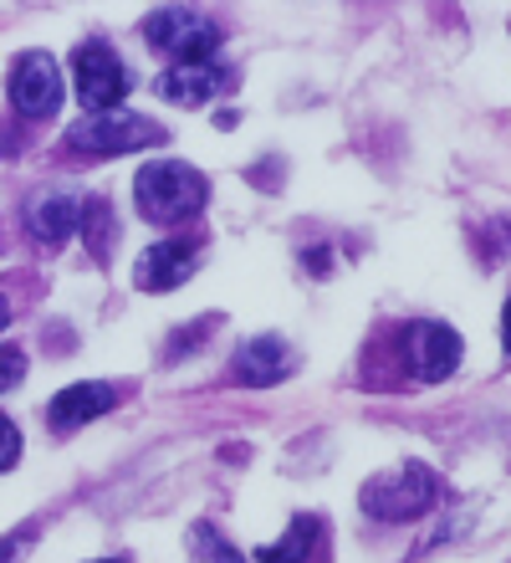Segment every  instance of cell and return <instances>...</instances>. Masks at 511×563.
Masks as SVG:
<instances>
[{
    "label": "cell",
    "instance_id": "1",
    "mask_svg": "<svg viewBox=\"0 0 511 563\" xmlns=\"http://www.w3.org/2000/svg\"><path fill=\"white\" fill-rule=\"evenodd\" d=\"M133 200H138V216H144V221L179 225V221H190V216L204 210L210 179L179 159H154L138 169V179H133Z\"/></svg>",
    "mask_w": 511,
    "mask_h": 563
},
{
    "label": "cell",
    "instance_id": "2",
    "mask_svg": "<svg viewBox=\"0 0 511 563\" xmlns=\"http://www.w3.org/2000/svg\"><path fill=\"white\" fill-rule=\"evenodd\" d=\"M358 503H364L368 518H379V522H414L440 503V482L424 461H409L399 472H384L374 482H364Z\"/></svg>",
    "mask_w": 511,
    "mask_h": 563
},
{
    "label": "cell",
    "instance_id": "3",
    "mask_svg": "<svg viewBox=\"0 0 511 563\" xmlns=\"http://www.w3.org/2000/svg\"><path fill=\"white\" fill-rule=\"evenodd\" d=\"M164 144V129L144 113H92V119L67 129V148L73 154H92V159H113V154H133V148H154Z\"/></svg>",
    "mask_w": 511,
    "mask_h": 563
},
{
    "label": "cell",
    "instance_id": "4",
    "mask_svg": "<svg viewBox=\"0 0 511 563\" xmlns=\"http://www.w3.org/2000/svg\"><path fill=\"white\" fill-rule=\"evenodd\" d=\"M144 42L154 52H169L175 62H210L220 46V26H210L204 15L185 11V5H164L144 21Z\"/></svg>",
    "mask_w": 511,
    "mask_h": 563
},
{
    "label": "cell",
    "instance_id": "5",
    "mask_svg": "<svg viewBox=\"0 0 511 563\" xmlns=\"http://www.w3.org/2000/svg\"><path fill=\"white\" fill-rule=\"evenodd\" d=\"M73 77H77V98H82V108H92V113H113L133 88L129 67L113 57V46L108 42H82L77 46L73 52Z\"/></svg>",
    "mask_w": 511,
    "mask_h": 563
},
{
    "label": "cell",
    "instance_id": "6",
    "mask_svg": "<svg viewBox=\"0 0 511 563\" xmlns=\"http://www.w3.org/2000/svg\"><path fill=\"white\" fill-rule=\"evenodd\" d=\"M460 354H466V339L455 333L451 323H435V318H414L404 328V364L414 379L424 385H440L460 369Z\"/></svg>",
    "mask_w": 511,
    "mask_h": 563
},
{
    "label": "cell",
    "instance_id": "7",
    "mask_svg": "<svg viewBox=\"0 0 511 563\" xmlns=\"http://www.w3.org/2000/svg\"><path fill=\"white\" fill-rule=\"evenodd\" d=\"M11 108L21 119H52L62 108V73L46 52H26L11 67Z\"/></svg>",
    "mask_w": 511,
    "mask_h": 563
},
{
    "label": "cell",
    "instance_id": "8",
    "mask_svg": "<svg viewBox=\"0 0 511 563\" xmlns=\"http://www.w3.org/2000/svg\"><path fill=\"white\" fill-rule=\"evenodd\" d=\"M82 210H88V195H77V190H36L26 200L31 241H42V246H62V241L82 225Z\"/></svg>",
    "mask_w": 511,
    "mask_h": 563
},
{
    "label": "cell",
    "instance_id": "9",
    "mask_svg": "<svg viewBox=\"0 0 511 563\" xmlns=\"http://www.w3.org/2000/svg\"><path fill=\"white\" fill-rule=\"evenodd\" d=\"M195 267H200V252H195L190 241H154L133 262V282L144 292H175V287H185L195 277Z\"/></svg>",
    "mask_w": 511,
    "mask_h": 563
},
{
    "label": "cell",
    "instance_id": "10",
    "mask_svg": "<svg viewBox=\"0 0 511 563\" xmlns=\"http://www.w3.org/2000/svg\"><path fill=\"white\" fill-rule=\"evenodd\" d=\"M327 549H333L327 522H322L318 512H297L277 543H262V549H256V559L262 563H322Z\"/></svg>",
    "mask_w": 511,
    "mask_h": 563
},
{
    "label": "cell",
    "instance_id": "11",
    "mask_svg": "<svg viewBox=\"0 0 511 563\" xmlns=\"http://www.w3.org/2000/svg\"><path fill=\"white\" fill-rule=\"evenodd\" d=\"M225 82H231V77H225V67H215V62H179V67L159 73L154 92L175 108H204L215 92H225Z\"/></svg>",
    "mask_w": 511,
    "mask_h": 563
},
{
    "label": "cell",
    "instance_id": "12",
    "mask_svg": "<svg viewBox=\"0 0 511 563\" xmlns=\"http://www.w3.org/2000/svg\"><path fill=\"white\" fill-rule=\"evenodd\" d=\"M292 374V349L277 339V333H262V339L241 343V354H235V379L246 389H271L281 385Z\"/></svg>",
    "mask_w": 511,
    "mask_h": 563
},
{
    "label": "cell",
    "instance_id": "13",
    "mask_svg": "<svg viewBox=\"0 0 511 563\" xmlns=\"http://www.w3.org/2000/svg\"><path fill=\"white\" fill-rule=\"evenodd\" d=\"M113 405H118V389L102 385V379H88V385H67L62 395H52L46 420H52V430H77V426H88V420L108 416Z\"/></svg>",
    "mask_w": 511,
    "mask_h": 563
},
{
    "label": "cell",
    "instance_id": "14",
    "mask_svg": "<svg viewBox=\"0 0 511 563\" xmlns=\"http://www.w3.org/2000/svg\"><path fill=\"white\" fill-rule=\"evenodd\" d=\"M185 543H190V563H246V553L225 543V533L210 528V522H195Z\"/></svg>",
    "mask_w": 511,
    "mask_h": 563
},
{
    "label": "cell",
    "instance_id": "15",
    "mask_svg": "<svg viewBox=\"0 0 511 563\" xmlns=\"http://www.w3.org/2000/svg\"><path fill=\"white\" fill-rule=\"evenodd\" d=\"M82 241H88L92 262H108V252H113V210L102 206V200H88V210H82Z\"/></svg>",
    "mask_w": 511,
    "mask_h": 563
},
{
    "label": "cell",
    "instance_id": "16",
    "mask_svg": "<svg viewBox=\"0 0 511 563\" xmlns=\"http://www.w3.org/2000/svg\"><path fill=\"white\" fill-rule=\"evenodd\" d=\"M215 323H220V318H200V323L179 328L175 339H169V349H164V354H169V358H185V354H190V349H195V343H200V339H210V333H215Z\"/></svg>",
    "mask_w": 511,
    "mask_h": 563
},
{
    "label": "cell",
    "instance_id": "17",
    "mask_svg": "<svg viewBox=\"0 0 511 563\" xmlns=\"http://www.w3.org/2000/svg\"><path fill=\"white\" fill-rule=\"evenodd\" d=\"M21 379H26V354L5 343V349H0V395H5V389H15Z\"/></svg>",
    "mask_w": 511,
    "mask_h": 563
},
{
    "label": "cell",
    "instance_id": "18",
    "mask_svg": "<svg viewBox=\"0 0 511 563\" xmlns=\"http://www.w3.org/2000/svg\"><path fill=\"white\" fill-rule=\"evenodd\" d=\"M15 461H21V435H15L11 420L0 416V472H11Z\"/></svg>",
    "mask_w": 511,
    "mask_h": 563
},
{
    "label": "cell",
    "instance_id": "19",
    "mask_svg": "<svg viewBox=\"0 0 511 563\" xmlns=\"http://www.w3.org/2000/svg\"><path fill=\"white\" fill-rule=\"evenodd\" d=\"M302 262L312 267V277H327L333 272V252H322V246H312V252H302Z\"/></svg>",
    "mask_w": 511,
    "mask_h": 563
},
{
    "label": "cell",
    "instance_id": "20",
    "mask_svg": "<svg viewBox=\"0 0 511 563\" xmlns=\"http://www.w3.org/2000/svg\"><path fill=\"white\" fill-rule=\"evenodd\" d=\"M21 543H26V533H11L5 543H0V563H11L15 553H21Z\"/></svg>",
    "mask_w": 511,
    "mask_h": 563
},
{
    "label": "cell",
    "instance_id": "21",
    "mask_svg": "<svg viewBox=\"0 0 511 563\" xmlns=\"http://www.w3.org/2000/svg\"><path fill=\"white\" fill-rule=\"evenodd\" d=\"M501 349L511 358V297H507V308H501Z\"/></svg>",
    "mask_w": 511,
    "mask_h": 563
},
{
    "label": "cell",
    "instance_id": "22",
    "mask_svg": "<svg viewBox=\"0 0 511 563\" xmlns=\"http://www.w3.org/2000/svg\"><path fill=\"white\" fill-rule=\"evenodd\" d=\"M11 323V308H5V297H0V328Z\"/></svg>",
    "mask_w": 511,
    "mask_h": 563
},
{
    "label": "cell",
    "instance_id": "23",
    "mask_svg": "<svg viewBox=\"0 0 511 563\" xmlns=\"http://www.w3.org/2000/svg\"><path fill=\"white\" fill-rule=\"evenodd\" d=\"M92 563H129V559H92Z\"/></svg>",
    "mask_w": 511,
    "mask_h": 563
}]
</instances>
